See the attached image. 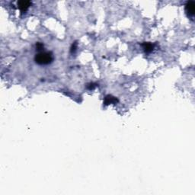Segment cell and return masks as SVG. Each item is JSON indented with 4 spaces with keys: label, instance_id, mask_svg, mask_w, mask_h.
Instances as JSON below:
<instances>
[{
    "label": "cell",
    "instance_id": "cell-5",
    "mask_svg": "<svg viewBox=\"0 0 195 195\" xmlns=\"http://www.w3.org/2000/svg\"><path fill=\"white\" fill-rule=\"evenodd\" d=\"M142 47L143 48L144 51L149 54V53H151L153 51V49H154V45L153 44H151L149 42H145L142 44Z\"/></svg>",
    "mask_w": 195,
    "mask_h": 195
},
{
    "label": "cell",
    "instance_id": "cell-8",
    "mask_svg": "<svg viewBox=\"0 0 195 195\" xmlns=\"http://www.w3.org/2000/svg\"><path fill=\"white\" fill-rule=\"evenodd\" d=\"M36 48L38 50H41L44 48V44H43L42 43L40 42H38L36 44Z\"/></svg>",
    "mask_w": 195,
    "mask_h": 195
},
{
    "label": "cell",
    "instance_id": "cell-4",
    "mask_svg": "<svg viewBox=\"0 0 195 195\" xmlns=\"http://www.w3.org/2000/svg\"><path fill=\"white\" fill-rule=\"evenodd\" d=\"M118 102L117 98L112 96V95H107L105 98V101H104V104L105 105H108L110 104H116Z\"/></svg>",
    "mask_w": 195,
    "mask_h": 195
},
{
    "label": "cell",
    "instance_id": "cell-1",
    "mask_svg": "<svg viewBox=\"0 0 195 195\" xmlns=\"http://www.w3.org/2000/svg\"><path fill=\"white\" fill-rule=\"evenodd\" d=\"M34 60L39 65H48L54 60V56L50 52H40L34 56Z\"/></svg>",
    "mask_w": 195,
    "mask_h": 195
},
{
    "label": "cell",
    "instance_id": "cell-2",
    "mask_svg": "<svg viewBox=\"0 0 195 195\" xmlns=\"http://www.w3.org/2000/svg\"><path fill=\"white\" fill-rule=\"evenodd\" d=\"M31 6V2L29 1H19L18 2V7L21 12H25Z\"/></svg>",
    "mask_w": 195,
    "mask_h": 195
},
{
    "label": "cell",
    "instance_id": "cell-7",
    "mask_svg": "<svg viewBox=\"0 0 195 195\" xmlns=\"http://www.w3.org/2000/svg\"><path fill=\"white\" fill-rule=\"evenodd\" d=\"M95 87H96V84L94 83H89L87 85V88L89 90H93Z\"/></svg>",
    "mask_w": 195,
    "mask_h": 195
},
{
    "label": "cell",
    "instance_id": "cell-6",
    "mask_svg": "<svg viewBox=\"0 0 195 195\" xmlns=\"http://www.w3.org/2000/svg\"><path fill=\"white\" fill-rule=\"evenodd\" d=\"M76 48H77V43L74 42L73 44H72L71 48H70V52H71L72 54H73V53L76 50Z\"/></svg>",
    "mask_w": 195,
    "mask_h": 195
},
{
    "label": "cell",
    "instance_id": "cell-3",
    "mask_svg": "<svg viewBox=\"0 0 195 195\" xmlns=\"http://www.w3.org/2000/svg\"><path fill=\"white\" fill-rule=\"evenodd\" d=\"M186 11L189 15H194L195 11V4L194 2H188L186 5Z\"/></svg>",
    "mask_w": 195,
    "mask_h": 195
}]
</instances>
